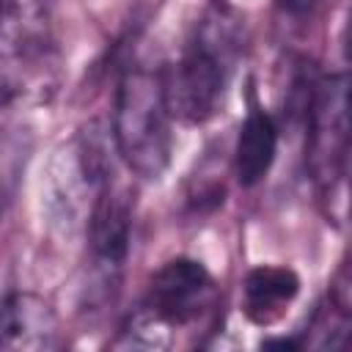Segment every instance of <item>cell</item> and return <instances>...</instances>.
Returning a JSON list of instances; mask_svg holds the SVG:
<instances>
[{
  "mask_svg": "<svg viewBox=\"0 0 352 352\" xmlns=\"http://www.w3.org/2000/svg\"><path fill=\"white\" fill-rule=\"evenodd\" d=\"M305 165L311 179L330 206L338 201L344 209V176L349 154V82L344 72L314 82L305 104Z\"/></svg>",
  "mask_w": 352,
  "mask_h": 352,
  "instance_id": "277c9868",
  "label": "cell"
},
{
  "mask_svg": "<svg viewBox=\"0 0 352 352\" xmlns=\"http://www.w3.org/2000/svg\"><path fill=\"white\" fill-rule=\"evenodd\" d=\"M85 234L91 242L94 272L99 286H104V292L107 286L116 289L132 239V190L126 184L110 179L96 192L88 212Z\"/></svg>",
  "mask_w": 352,
  "mask_h": 352,
  "instance_id": "5b68a950",
  "label": "cell"
},
{
  "mask_svg": "<svg viewBox=\"0 0 352 352\" xmlns=\"http://www.w3.org/2000/svg\"><path fill=\"white\" fill-rule=\"evenodd\" d=\"M60 346L55 308L33 292H11L0 302V349L50 352Z\"/></svg>",
  "mask_w": 352,
  "mask_h": 352,
  "instance_id": "8992f818",
  "label": "cell"
},
{
  "mask_svg": "<svg viewBox=\"0 0 352 352\" xmlns=\"http://www.w3.org/2000/svg\"><path fill=\"white\" fill-rule=\"evenodd\" d=\"M239 47L242 38L236 19L223 8L209 11L187 41L182 58L162 72L173 118L184 124H204L220 110Z\"/></svg>",
  "mask_w": 352,
  "mask_h": 352,
  "instance_id": "6da1fadb",
  "label": "cell"
},
{
  "mask_svg": "<svg viewBox=\"0 0 352 352\" xmlns=\"http://www.w3.org/2000/svg\"><path fill=\"white\" fill-rule=\"evenodd\" d=\"M170 107L157 69H126L116 88L110 138L118 160L140 179H160L173 154Z\"/></svg>",
  "mask_w": 352,
  "mask_h": 352,
  "instance_id": "7a4b0ae2",
  "label": "cell"
},
{
  "mask_svg": "<svg viewBox=\"0 0 352 352\" xmlns=\"http://www.w3.org/2000/svg\"><path fill=\"white\" fill-rule=\"evenodd\" d=\"M30 157V138L22 129H0V214L16 195L25 162Z\"/></svg>",
  "mask_w": 352,
  "mask_h": 352,
  "instance_id": "30bf717a",
  "label": "cell"
},
{
  "mask_svg": "<svg viewBox=\"0 0 352 352\" xmlns=\"http://www.w3.org/2000/svg\"><path fill=\"white\" fill-rule=\"evenodd\" d=\"M275 3H278L280 14H286L289 19H300L302 22V19H311L324 0H275Z\"/></svg>",
  "mask_w": 352,
  "mask_h": 352,
  "instance_id": "8fae6325",
  "label": "cell"
},
{
  "mask_svg": "<svg viewBox=\"0 0 352 352\" xmlns=\"http://www.w3.org/2000/svg\"><path fill=\"white\" fill-rule=\"evenodd\" d=\"M278 121L258 104H253L239 126L234 146V176L242 187H256L272 168L278 154Z\"/></svg>",
  "mask_w": 352,
  "mask_h": 352,
  "instance_id": "ba28073f",
  "label": "cell"
},
{
  "mask_svg": "<svg viewBox=\"0 0 352 352\" xmlns=\"http://www.w3.org/2000/svg\"><path fill=\"white\" fill-rule=\"evenodd\" d=\"M214 278L198 258L179 256L165 261L132 311L124 327V344L143 349L170 346V333L198 322L214 305Z\"/></svg>",
  "mask_w": 352,
  "mask_h": 352,
  "instance_id": "3957f363",
  "label": "cell"
},
{
  "mask_svg": "<svg viewBox=\"0 0 352 352\" xmlns=\"http://www.w3.org/2000/svg\"><path fill=\"white\" fill-rule=\"evenodd\" d=\"M297 294H300V278L292 267L258 264L245 275L242 311L253 324L270 327L289 311Z\"/></svg>",
  "mask_w": 352,
  "mask_h": 352,
  "instance_id": "52a82bcc",
  "label": "cell"
},
{
  "mask_svg": "<svg viewBox=\"0 0 352 352\" xmlns=\"http://www.w3.org/2000/svg\"><path fill=\"white\" fill-rule=\"evenodd\" d=\"M14 94H16V85H14V80L0 69V110L14 99Z\"/></svg>",
  "mask_w": 352,
  "mask_h": 352,
  "instance_id": "7c38bea8",
  "label": "cell"
},
{
  "mask_svg": "<svg viewBox=\"0 0 352 352\" xmlns=\"http://www.w3.org/2000/svg\"><path fill=\"white\" fill-rule=\"evenodd\" d=\"M50 33V0H3L0 50L28 55L44 47Z\"/></svg>",
  "mask_w": 352,
  "mask_h": 352,
  "instance_id": "9c48e42d",
  "label": "cell"
}]
</instances>
